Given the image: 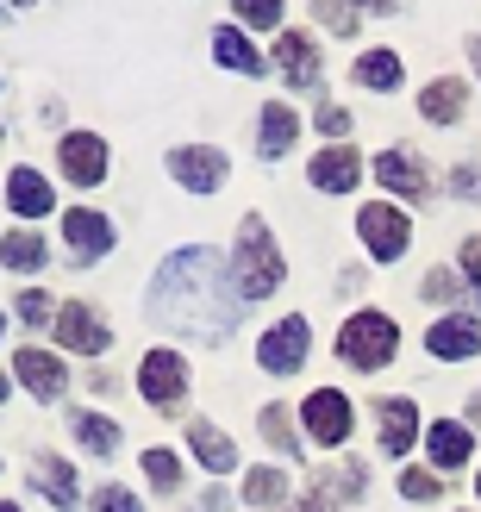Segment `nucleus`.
Wrapping results in <instances>:
<instances>
[{"label": "nucleus", "mask_w": 481, "mask_h": 512, "mask_svg": "<svg viewBox=\"0 0 481 512\" xmlns=\"http://www.w3.org/2000/svg\"><path fill=\"white\" fill-rule=\"evenodd\" d=\"M425 344H432V356H444V363H463V356H481V319H438Z\"/></svg>", "instance_id": "nucleus-15"}, {"label": "nucleus", "mask_w": 481, "mask_h": 512, "mask_svg": "<svg viewBox=\"0 0 481 512\" xmlns=\"http://www.w3.org/2000/svg\"><path fill=\"white\" fill-rule=\"evenodd\" d=\"M138 388H144L150 406H175V400L188 394V363L175 350H150L144 369H138Z\"/></svg>", "instance_id": "nucleus-5"}, {"label": "nucleus", "mask_w": 481, "mask_h": 512, "mask_svg": "<svg viewBox=\"0 0 481 512\" xmlns=\"http://www.w3.org/2000/svg\"><path fill=\"white\" fill-rule=\"evenodd\" d=\"M0 512H19V506H7V500H0Z\"/></svg>", "instance_id": "nucleus-42"}, {"label": "nucleus", "mask_w": 481, "mask_h": 512, "mask_svg": "<svg viewBox=\"0 0 481 512\" xmlns=\"http://www.w3.org/2000/svg\"><path fill=\"white\" fill-rule=\"evenodd\" d=\"M275 63H282V75H288L294 88H313L319 82V50H313L307 32H282V38H275Z\"/></svg>", "instance_id": "nucleus-13"}, {"label": "nucleus", "mask_w": 481, "mask_h": 512, "mask_svg": "<svg viewBox=\"0 0 481 512\" xmlns=\"http://www.w3.org/2000/svg\"><path fill=\"white\" fill-rule=\"evenodd\" d=\"M0 19H7V7H0Z\"/></svg>", "instance_id": "nucleus-45"}, {"label": "nucleus", "mask_w": 481, "mask_h": 512, "mask_svg": "<svg viewBox=\"0 0 481 512\" xmlns=\"http://www.w3.org/2000/svg\"><path fill=\"white\" fill-rule=\"evenodd\" d=\"M0 263H7V269H44V238H38V232L0 238Z\"/></svg>", "instance_id": "nucleus-27"}, {"label": "nucleus", "mask_w": 481, "mask_h": 512, "mask_svg": "<svg viewBox=\"0 0 481 512\" xmlns=\"http://www.w3.org/2000/svg\"><path fill=\"white\" fill-rule=\"evenodd\" d=\"M57 338H63V350H75V356H100V350L113 344V331H107V319H100L94 306L69 300L63 313H57Z\"/></svg>", "instance_id": "nucleus-6"}, {"label": "nucleus", "mask_w": 481, "mask_h": 512, "mask_svg": "<svg viewBox=\"0 0 481 512\" xmlns=\"http://www.w3.org/2000/svg\"><path fill=\"white\" fill-rule=\"evenodd\" d=\"M275 288H282V250H275L263 219H244V232H238V294L263 300Z\"/></svg>", "instance_id": "nucleus-2"}, {"label": "nucleus", "mask_w": 481, "mask_h": 512, "mask_svg": "<svg viewBox=\"0 0 481 512\" xmlns=\"http://www.w3.org/2000/svg\"><path fill=\"white\" fill-rule=\"evenodd\" d=\"M38 488L57 500L63 512L82 506V500H75V469H69V463H57V456H38Z\"/></svg>", "instance_id": "nucleus-24"}, {"label": "nucleus", "mask_w": 481, "mask_h": 512, "mask_svg": "<svg viewBox=\"0 0 481 512\" xmlns=\"http://www.w3.org/2000/svg\"><path fill=\"white\" fill-rule=\"evenodd\" d=\"M244 313V294L238 281L225 275V256L194 244V250H175L169 263L157 269V288H150V319L163 331H182V338L200 344H219L232 338V325Z\"/></svg>", "instance_id": "nucleus-1"}, {"label": "nucleus", "mask_w": 481, "mask_h": 512, "mask_svg": "<svg viewBox=\"0 0 481 512\" xmlns=\"http://www.w3.org/2000/svg\"><path fill=\"white\" fill-rule=\"evenodd\" d=\"M213 57H219L225 69H238V75H263V57L250 50L244 32H232V25H225V32H213Z\"/></svg>", "instance_id": "nucleus-23"}, {"label": "nucleus", "mask_w": 481, "mask_h": 512, "mask_svg": "<svg viewBox=\"0 0 481 512\" xmlns=\"http://www.w3.org/2000/svg\"><path fill=\"white\" fill-rule=\"evenodd\" d=\"M394 338H400V331H394L388 313H357L338 331V356H344L350 369H382L388 356H394Z\"/></svg>", "instance_id": "nucleus-3"}, {"label": "nucleus", "mask_w": 481, "mask_h": 512, "mask_svg": "<svg viewBox=\"0 0 481 512\" xmlns=\"http://www.w3.org/2000/svg\"><path fill=\"white\" fill-rule=\"evenodd\" d=\"M57 163H63V175L75 188H94L100 175H107V144L94 132H69V138H57Z\"/></svg>", "instance_id": "nucleus-9"}, {"label": "nucleus", "mask_w": 481, "mask_h": 512, "mask_svg": "<svg viewBox=\"0 0 481 512\" xmlns=\"http://www.w3.org/2000/svg\"><path fill=\"white\" fill-rule=\"evenodd\" d=\"M63 238H69V250L82 256H107L113 250V225L100 219V213H88V207H75V213H63Z\"/></svg>", "instance_id": "nucleus-11"}, {"label": "nucleus", "mask_w": 481, "mask_h": 512, "mask_svg": "<svg viewBox=\"0 0 481 512\" xmlns=\"http://www.w3.org/2000/svg\"><path fill=\"white\" fill-rule=\"evenodd\" d=\"M419 438V413H413V400H382V450L388 456H407Z\"/></svg>", "instance_id": "nucleus-18"}, {"label": "nucleus", "mask_w": 481, "mask_h": 512, "mask_svg": "<svg viewBox=\"0 0 481 512\" xmlns=\"http://www.w3.org/2000/svg\"><path fill=\"white\" fill-rule=\"evenodd\" d=\"M425 450H432V463H438V469H463V463H469V450H475V438H469V425L438 419L432 431H425Z\"/></svg>", "instance_id": "nucleus-17"}, {"label": "nucleus", "mask_w": 481, "mask_h": 512, "mask_svg": "<svg viewBox=\"0 0 481 512\" xmlns=\"http://www.w3.org/2000/svg\"><path fill=\"white\" fill-rule=\"evenodd\" d=\"M94 512H138V500L125 494V488H100L94 494Z\"/></svg>", "instance_id": "nucleus-35"}, {"label": "nucleus", "mask_w": 481, "mask_h": 512, "mask_svg": "<svg viewBox=\"0 0 481 512\" xmlns=\"http://www.w3.org/2000/svg\"><path fill=\"white\" fill-rule=\"evenodd\" d=\"M0 394H7V375H0Z\"/></svg>", "instance_id": "nucleus-43"}, {"label": "nucleus", "mask_w": 481, "mask_h": 512, "mask_svg": "<svg viewBox=\"0 0 481 512\" xmlns=\"http://www.w3.org/2000/svg\"><path fill=\"white\" fill-rule=\"evenodd\" d=\"M463 100H469V88H463V82H450V75H438V82L419 94V113H425V119H438V125H450V119H463Z\"/></svg>", "instance_id": "nucleus-20"}, {"label": "nucleus", "mask_w": 481, "mask_h": 512, "mask_svg": "<svg viewBox=\"0 0 481 512\" xmlns=\"http://www.w3.org/2000/svg\"><path fill=\"white\" fill-rule=\"evenodd\" d=\"M19 319H25V325H44V319H57V306H50V294L32 288V294L19 300Z\"/></svg>", "instance_id": "nucleus-34"}, {"label": "nucleus", "mask_w": 481, "mask_h": 512, "mask_svg": "<svg viewBox=\"0 0 481 512\" xmlns=\"http://www.w3.org/2000/svg\"><path fill=\"white\" fill-rule=\"evenodd\" d=\"M400 494H407V500H438L444 488H438L432 469H407V475H400Z\"/></svg>", "instance_id": "nucleus-31"}, {"label": "nucleus", "mask_w": 481, "mask_h": 512, "mask_svg": "<svg viewBox=\"0 0 481 512\" xmlns=\"http://www.w3.org/2000/svg\"><path fill=\"white\" fill-rule=\"evenodd\" d=\"M294 132H300V119L282 107V100H275V107H263V138H257V150H263V157H288Z\"/></svg>", "instance_id": "nucleus-22"}, {"label": "nucleus", "mask_w": 481, "mask_h": 512, "mask_svg": "<svg viewBox=\"0 0 481 512\" xmlns=\"http://www.w3.org/2000/svg\"><path fill=\"white\" fill-rule=\"evenodd\" d=\"M357 82L375 88V94L400 88V57H394V50H369V57H357Z\"/></svg>", "instance_id": "nucleus-25"}, {"label": "nucleus", "mask_w": 481, "mask_h": 512, "mask_svg": "<svg viewBox=\"0 0 481 512\" xmlns=\"http://www.w3.org/2000/svg\"><path fill=\"white\" fill-rule=\"evenodd\" d=\"M375 182H382V188H394V194H407V200H425V194H432V182H425V169L407 157V150H382V157H375Z\"/></svg>", "instance_id": "nucleus-14"}, {"label": "nucleus", "mask_w": 481, "mask_h": 512, "mask_svg": "<svg viewBox=\"0 0 481 512\" xmlns=\"http://www.w3.org/2000/svg\"><path fill=\"white\" fill-rule=\"evenodd\" d=\"M307 431H313V444H325V450H338L344 438H350V400L338 394V388H319L313 400H307Z\"/></svg>", "instance_id": "nucleus-10"}, {"label": "nucleus", "mask_w": 481, "mask_h": 512, "mask_svg": "<svg viewBox=\"0 0 481 512\" xmlns=\"http://www.w3.org/2000/svg\"><path fill=\"white\" fill-rule=\"evenodd\" d=\"M0 331H7V319H0Z\"/></svg>", "instance_id": "nucleus-46"}, {"label": "nucleus", "mask_w": 481, "mask_h": 512, "mask_svg": "<svg viewBox=\"0 0 481 512\" xmlns=\"http://www.w3.org/2000/svg\"><path fill=\"white\" fill-rule=\"evenodd\" d=\"M169 175L182 188H194V194H213L225 182V157L213 144H182V150H169Z\"/></svg>", "instance_id": "nucleus-7"}, {"label": "nucleus", "mask_w": 481, "mask_h": 512, "mask_svg": "<svg viewBox=\"0 0 481 512\" xmlns=\"http://www.w3.org/2000/svg\"><path fill=\"white\" fill-rule=\"evenodd\" d=\"M475 494H481V475H475Z\"/></svg>", "instance_id": "nucleus-44"}, {"label": "nucleus", "mask_w": 481, "mask_h": 512, "mask_svg": "<svg viewBox=\"0 0 481 512\" xmlns=\"http://www.w3.org/2000/svg\"><path fill=\"white\" fill-rule=\"evenodd\" d=\"M469 419H475V425H481V394H475V400H469Z\"/></svg>", "instance_id": "nucleus-41"}, {"label": "nucleus", "mask_w": 481, "mask_h": 512, "mask_svg": "<svg viewBox=\"0 0 481 512\" xmlns=\"http://www.w3.org/2000/svg\"><path fill=\"white\" fill-rule=\"evenodd\" d=\"M457 194H463V200H481V169H475V163L457 169Z\"/></svg>", "instance_id": "nucleus-38"}, {"label": "nucleus", "mask_w": 481, "mask_h": 512, "mask_svg": "<svg viewBox=\"0 0 481 512\" xmlns=\"http://www.w3.org/2000/svg\"><path fill=\"white\" fill-rule=\"evenodd\" d=\"M13 369H19V381H25V388H32L38 400L63 394V363H57V356H44V350H19V356H13Z\"/></svg>", "instance_id": "nucleus-19"}, {"label": "nucleus", "mask_w": 481, "mask_h": 512, "mask_svg": "<svg viewBox=\"0 0 481 512\" xmlns=\"http://www.w3.org/2000/svg\"><path fill=\"white\" fill-rule=\"evenodd\" d=\"M357 175H363V163H357V150H350V144H332V150H319V157H313V188H325V194H350V188H357Z\"/></svg>", "instance_id": "nucleus-12"}, {"label": "nucleus", "mask_w": 481, "mask_h": 512, "mask_svg": "<svg viewBox=\"0 0 481 512\" xmlns=\"http://www.w3.org/2000/svg\"><path fill=\"white\" fill-rule=\"evenodd\" d=\"M144 475L157 481V488H182V463H175L169 450H144Z\"/></svg>", "instance_id": "nucleus-30"}, {"label": "nucleus", "mask_w": 481, "mask_h": 512, "mask_svg": "<svg viewBox=\"0 0 481 512\" xmlns=\"http://www.w3.org/2000/svg\"><path fill=\"white\" fill-rule=\"evenodd\" d=\"M75 438H82L94 456H113V450H119V425L100 419V413H75Z\"/></svg>", "instance_id": "nucleus-28"}, {"label": "nucleus", "mask_w": 481, "mask_h": 512, "mask_svg": "<svg viewBox=\"0 0 481 512\" xmlns=\"http://www.w3.org/2000/svg\"><path fill=\"white\" fill-rule=\"evenodd\" d=\"M244 500L250 506H282L288 500V475L282 469H250L244 475Z\"/></svg>", "instance_id": "nucleus-26"}, {"label": "nucleus", "mask_w": 481, "mask_h": 512, "mask_svg": "<svg viewBox=\"0 0 481 512\" xmlns=\"http://www.w3.org/2000/svg\"><path fill=\"white\" fill-rule=\"evenodd\" d=\"M263 438L282 450V456H300V438H294V419L282 413V406H263Z\"/></svg>", "instance_id": "nucleus-29"}, {"label": "nucleus", "mask_w": 481, "mask_h": 512, "mask_svg": "<svg viewBox=\"0 0 481 512\" xmlns=\"http://www.w3.org/2000/svg\"><path fill=\"white\" fill-rule=\"evenodd\" d=\"M188 444H194V456H200V463H207L213 475H225V469L238 463V450H232V438H225L219 425H207V419H200V425L188 431Z\"/></svg>", "instance_id": "nucleus-21"}, {"label": "nucleus", "mask_w": 481, "mask_h": 512, "mask_svg": "<svg viewBox=\"0 0 481 512\" xmlns=\"http://www.w3.org/2000/svg\"><path fill=\"white\" fill-rule=\"evenodd\" d=\"M419 294H425V300H457V294H463V281L450 275V269H432V275L419 281Z\"/></svg>", "instance_id": "nucleus-32"}, {"label": "nucleus", "mask_w": 481, "mask_h": 512, "mask_svg": "<svg viewBox=\"0 0 481 512\" xmlns=\"http://www.w3.org/2000/svg\"><path fill=\"white\" fill-rule=\"evenodd\" d=\"M469 63H475V69H481V38H469Z\"/></svg>", "instance_id": "nucleus-40"}, {"label": "nucleus", "mask_w": 481, "mask_h": 512, "mask_svg": "<svg viewBox=\"0 0 481 512\" xmlns=\"http://www.w3.org/2000/svg\"><path fill=\"white\" fill-rule=\"evenodd\" d=\"M357 232H363L369 256H382V263H394V256L407 250V238H413V232H407V213H400V207H382V200L357 213Z\"/></svg>", "instance_id": "nucleus-4"}, {"label": "nucleus", "mask_w": 481, "mask_h": 512, "mask_svg": "<svg viewBox=\"0 0 481 512\" xmlns=\"http://www.w3.org/2000/svg\"><path fill=\"white\" fill-rule=\"evenodd\" d=\"M238 19L244 25H282V7L275 0H238Z\"/></svg>", "instance_id": "nucleus-33"}, {"label": "nucleus", "mask_w": 481, "mask_h": 512, "mask_svg": "<svg viewBox=\"0 0 481 512\" xmlns=\"http://www.w3.org/2000/svg\"><path fill=\"white\" fill-rule=\"evenodd\" d=\"M325 25H332V32H350V25H357V7H313Z\"/></svg>", "instance_id": "nucleus-37"}, {"label": "nucleus", "mask_w": 481, "mask_h": 512, "mask_svg": "<svg viewBox=\"0 0 481 512\" xmlns=\"http://www.w3.org/2000/svg\"><path fill=\"white\" fill-rule=\"evenodd\" d=\"M463 275L475 281V294H481V238H469V244H463Z\"/></svg>", "instance_id": "nucleus-39"}, {"label": "nucleus", "mask_w": 481, "mask_h": 512, "mask_svg": "<svg viewBox=\"0 0 481 512\" xmlns=\"http://www.w3.org/2000/svg\"><path fill=\"white\" fill-rule=\"evenodd\" d=\"M257 363L269 375H294L300 363H307V319H282V325H269V338L257 344Z\"/></svg>", "instance_id": "nucleus-8"}, {"label": "nucleus", "mask_w": 481, "mask_h": 512, "mask_svg": "<svg viewBox=\"0 0 481 512\" xmlns=\"http://www.w3.org/2000/svg\"><path fill=\"white\" fill-rule=\"evenodd\" d=\"M7 200H13V213H25V219H44L50 207H57V194L44 188L38 169H13L7 175Z\"/></svg>", "instance_id": "nucleus-16"}, {"label": "nucleus", "mask_w": 481, "mask_h": 512, "mask_svg": "<svg viewBox=\"0 0 481 512\" xmlns=\"http://www.w3.org/2000/svg\"><path fill=\"white\" fill-rule=\"evenodd\" d=\"M319 132H325V138H344V132H350V113H344V107H319Z\"/></svg>", "instance_id": "nucleus-36"}]
</instances>
